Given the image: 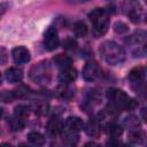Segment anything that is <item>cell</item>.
Here are the masks:
<instances>
[{
	"mask_svg": "<svg viewBox=\"0 0 147 147\" xmlns=\"http://www.w3.org/2000/svg\"><path fill=\"white\" fill-rule=\"evenodd\" d=\"M100 55L110 65H117L125 60V51L122 46L113 40L103 41L99 47Z\"/></svg>",
	"mask_w": 147,
	"mask_h": 147,
	"instance_id": "6da1fadb",
	"label": "cell"
},
{
	"mask_svg": "<svg viewBox=\"0 0 147 147\" xmlns=\"http://www.w3.org/2000/svg\"><path fill=\"white\" fill-rule=\"evenodd\" d=\"M88 17L95 36H102L107 32L109 28V15L106 9L95 8L88 14Z\"/></svg>",
	"mask_w": 147,
	"mask_h": 147,
	"instance_id": "7a4b0ae2",
	"label": "cell"
},
{
	"mask_svg": "<svg viewBox=\"0 0 147 147\" xmlns=\"http://www.w3.org/2000/svg\"><path fill=\"white\" fill-rule=\"evenodd\" d=\"M29 77L32 82L38 84H47L52 77V68L48 61H40L32 65L29 71Z\"/></svg>",
	"mask_w": 147,
	"mask_h": 147,
	"instance_id": "3957f363",
	"label": "cell"
},
{
	"mask_svg": "<svg viewBox=\"0 0 147 147\" xmlns=\"http://www.w3.org/2000/svg\"><path fill=\"white\" fill-rule=\"evenodd\" d=\"M107 98L118 109H131L136 106L134 100H132L124 91L119 88H109L107 91Z\"/></svg>",
	"mask_w": 147,
	"mask_h": 147,
	"instance_id": "277c9868",
	"label": "cell"
},
{
	"mask_svg": "<svg viewBox=\"0 0 147 147\" xmlns=\"http://www.w3.org/2000/svg\"><path fill=\"white\" fill-rule=\"evenodd\" d=\"M101 75L100 65L94 61H88L83 69V78L86 82H94Z\"/></svg>",
	"mask_w": 147,
	"mask_h": 147,
	"instance_id": "5b68a950",
	"label": "cell"
},
{
	"mask_svg": "<svg viewBox=\"0 0 147 147\" xmlns=\"http://www.w3.org/2000/svg\"><path fill=\"white\" fill-rule=\"evenodd\" d=\"M59 34L54 26H49L44 33V45L48 51H54L59 46Z\"/></svg>",
	"mask_w": 147,
	"mask_h": 147,
	"instance_id": "8992f818",
	"label": "cell"
},
{
	"mask_svg": "<svg viewBox=\"0 0 147 147\" xmlns=\"http://www.w3.org/2000/svg\"><path fill=\"white\" fill-rule=\"evenodd\" d=\"M11 56H13V60L18 64H23V63L29 62L30 57H31L30 56V51L24 46H18V47L13 48Z\"/></svg>",
	"mask_w": 147,
	"mask_h": 147,
	"instance_id": "52a82bcc",
	"label": "cell"
},
{
	"mask_svg": "<svg viewBox=\"0 0 147 147\" xmlns=\"http://www.w3.org/2000/svg\"><path fill=\"white\" fill-rule=\"evenodd\" d=\"M146 76V70L144 67H136L129 72V80L131 82L132 86L140 85L144 83Z\"/></svg>",
	"mask_w": 147,
	"mask_h": 147,
	"instance_id": "ba28073f",
	"label": "cell"
},
{
	"mask_svg": "<svg viewBox=\"0 0 147 147\" xmlns=\"http://www.w3.org/2000/svg\"><path fill=\"white\" fill-rule=\"evenodd\" d=\"M76 77H77V71H76V69H74L72 67L61 70L60 75H59V79L61 80L62 84L72 83V82L76 79Z\"/></svg>",
	"mask_w": 147,
	"mask_h": 147,
	"instance_id": "9c48e42d",
	"label": "cell"
},
{
	"mask_svg": "<svg viewBox=\"0 0 147 147\" xmlns=\"http://www.w3.org/2000/svg\"><path fill=\"white\" fill-rule=\"evenodd\" d=\"M5 77L7 79L8 83H11V84H15V83H20L23 78V72L21 69L18 68H9L6 74H5Z\"/></svg>",
	"mask_w": 147,
	"mask_h": 147,
	"instance_id": "30bf717a",
	"label": "cell"
},
{
	"mask_svg": "<svg viewBox=\"0 0 147 147\" xmlns=\"http://www.w3.org/2000/svg\"><path fill=\"white\" fill-rule=\"evenodd\" d=\"M85 124L83 122V119L80 117H77V116H70L65 119V127L70 129V130H74V131H80L82 129H84Z\"/></svg>",
	"mask_w": 147,
	"mask_h": 147,
	"instance_id": "8fae6325",
	"label": "cell"
},
{
	"mask_svg": "<svg viewBox=\"0 0 147 147\" xmlns=\"http://www.w3.org/2000/svg\"><path fill=\"white\" fill-rule=\"evenodd\" d=\"M53 61L56 64V67H59L61 70L70 68L71 64H72V60L68 55H65V54H57V55H55L53 57Z\"/></svg>",
	"mask_w": 147,
	"mask_h": 147,
	"instance_id": "7c38bea8",
	"label": "cell"
},
{
	"mask_svg": "<svg viewBox=\"0 0 147 147\" xmlns=\"http://www.w3.org/2000/svg\"><path fill=\"white\" fill-rule=\"evenodd\" d=\"M62 129H63V127H62V124H61L60 119H57V118L51 119V121L48 122L47 126H46V131H47V133H48L51 137H55V136H57L59 133H61Z\"/></svg>",
	"mask_w": 147,
	"mask_h": 147,
	"instance_id": "4fadbf2b",
	"label": "cell"
},
{
	"mask_svg": "<svg viewBox=\"0 0 147 147\" xmlns=\"http://www.w3.org/2000/svg\"><path fill=\"white\" fill-rule=\"evenodd\" d=\"M85 130L87 132V134L90 137H98L100 134V126H99V122L96 118H91L86 126H85Z\"/></svg>",
	"mask_w": 147,
	"mask_h": 147,
	"instance_id": "5bb4252c",
	"label": "cell"
},
{
	"mask_svg": "<svg viewBox=\"0 0 147 147\" xmlns=\"http://www.w3.org/2000/svg\"><path fill=\"white\" fill-rule=\"evenodd\" d=\"M62 136H63V140L69 144V145H75L77 141H78V132L77 131H74V130H70L68 127L65 129H62Z\"/></svg>",
	"mask_w": 147,
	"mask_h": 147,
	"instance_id": "9a60e30c",
	"label": "cell"
},
{
	"mask_svg": "<svg viewBox=\"0 0 147 147\" xmlns=\"http://www.w3.org/2000/svg\"><path fill=\"white\" fill-rule=\"evenodd\" d=\"M122 131H123L122 127L115 122H110V123H107L105 125V132L107 134H109L110 137H114V138L119 137L122 134Z\"/></svg>",
	"mask_w": 147,
	"mask_h": 147,
	"instance_id": "2e32d148",
	"label": "cell"
},
{
	"mask_svg": "<svg viewBox=\"0 0 147 147\" xmlns=\"http://www.w3.org/2000/svg\"><path fill=\"white\" fill-rule=\"evenodd\" d=\"M26 138L33 146H37V147H40L45 144V137L40 132H36V131L30 132Z\"/></svg>",
	"mask_w": 147,
	"mask_h": 147,
	"instance_id": "e0dca14e",
	"label": "cell"
},
{
	"mask_svg": "<svg viewBox=\"0 0 147 147\" xmlns=\"http://www.w3.org/2000/svg\"><path fill=\"white\" fill-rule=\"evenodd\" d=\"M127 138L133 144H141L144 141V133H142V131H140L138 129H133V130L129 131Z\"/></svg>",
	"mask_w": 147,
	"mask_h": 147,
	"instance_id": "ac0fdd59",
	"label": "cell"
},
{
	"mask_svg": "<svg viewBox=\"0 0 147 147\" xmlns=\"http://www.w3.org/2000/svg\"><path fill=\"white\" fill-rule=\"evenodd\" d=\"M129 41L131 44H136V45H140V44H145L146 41V32L142 30H138L136 31L130 38Z\"/></svg>",
	"mask_w": 147,
	"mask_h": 147,
	"instance_id": "d6986e66",
	"label": "cell"
},
{
	"mask_svg": "<svg viewBox=\"0 0 147 147\" xmlns=\"http://www.w3.org/2000/svg\"><path fill=\"white\" fill-rule=\"evenodd\" d=\"M29 115V108L24 105H18L16 108H15V111H14V117H16L17 119H21L23 122H25L26 117Z\"/></svg>",
	"mask_w": 147,
	"mask_h": 147,
	"instance_id": "ffe728a7",
	"label": "cell"
},
{
	"mask_svg": "<svg viewBox=\"0 0 147 147\" xmlns=\"http://www.w3.org/2000/svg\"><path fill=\"white\" fill-rule=\"evenodd\" d=\"M57 92H59V95L61 98H64V99H69L75 94V90L69 84H62L59 87Z\"/></svg>",
	"mask_w": 147,
	"mask_h": 147,
	"instance_id": "44dd1931",
	"label": "cell"
},
{
	"mask_svg": "<svg viewBox=\"0 0 147 147\" xmlns=\"http://www.w3.org/2000/svg\"><path fill=\"white\" fill-rule=\"evenodd\" d=\"M87 25L84 21H77L74 24V31L78 37H85L87 34Z\"/></svg>",
	"mask_w": 147,
	"mask_h": 147,
	"instance_id": "7402d4cb",
	"label": "cell"
},
{
	"mask_svg": "<svg viewBox=\"0 0 147 147\" xmlns=\"http://www.w3.org/2000/svg\"><path fill=\"white\" fill-rule=\"evenodd\" d=\"M124 125L130 127L131 130L133 129H138L139 125H140V122H139V118L134 115H129L127 117L124 118Z\"/></svg>",
	"mask_w": 147,
	"mask_h": 147,
	"instance_id": "603a6c76",
	"label": "cell"
},
{
	"mask_svg": "<svg viewBox=\"0 0 147 147\" xmlns=\"http://www.w3.org/2000/svg\"><path fill=\"white\" fill-rule=\"evenodd\" d=\"M9 125L11 127V130L14 131H18V130H22L23 126H24V122L21 121V119H17L16 117H13L10 121H9Z\"/></svg>",
	"mask_w": 147,
	"mask_h": 147,
	"instance_id": "cb8c5ba5",
	"label": "cell"
},
{
	"mask_svg": "<svg viewBox=\"0 0 147 147\" xmlns=\"http://www.w3.org/2000/svg\"><path fill=\"white\" fill-rule=\"evenodd\" d=\"M114 30H115L117 33H124V32L127 31V25H126L124 22L118 21V22H116V23L114 24Z\"/></svg>",
	"mask_w": 147,
	"mask_h": 147,
	"instance_id": "d4e9b609",
	"label": "cell"
},
{
	"mask_svg": "<svg viewBox=\"0 0 147 147\" xmlns=\"http://www.w3.org/2000/svg\"><path fill=\"white\" fill-rule=\"evenodd\" d=\"M8 61V52L5 47L0 46V64H6Z\"/></svg>",
	"mask_w": 147,
	"mask_h": 147,
	"instance_id": "484cf974",
	"label": "cell"
},
{
	"mask_svg": "<svg viewBox=\"0 0 147 147\" xmlns=\"http://www.w3.org/2000/svg\"><path fill=\"white\" fill-rule=\"evenodd\" d=\"M76 40H74V39H70V38H68V39H65L64 41H63V47L65 48V49H72V48H75L76 47Z\"/></svg>",
	"mask_w": 147,
	"mask_h": 147,
	"instance_id": "4316f807",
	"label": "cell"
},
{
	"mask_svg": "<svg viewBox=\"0 0 147 147\" xmlns=\"http://www.w3.org/2000/svg\"><path fill=\"white\" fill-rule=\"evenodd\" d=\"M107 144L109 147H119V142L116 138H110V140H108Z\"/></svg>",
	"mask_w": 147,
	"mask_h": 147,
	"instance_id": "83f0119b",
	"label": "cell"
},
{
	"mask_svg": "<svg viewBox=\"0 0 147 147\" xmlns=\"http://www.w3.org/2000/svg\"><path fill=\"white\" fill-rule=\"evenodd\" d=\"M7 8H8V3L7 2H0V18L3 16V14L7 10Z\"/></svg>",
	"mask_w": 147,
	"mask_h": 147,
	"instance_id": "f1b7e54d",
	"label": "cell"
},
{
	"mask_svg": "<svg viewBox=\"0 0 147 147\" xmlns=\"http://www.w3.org/2000/svg\"><path fill=\"white\" fill-rule=\"evenodd\" d=\"M85 147H101V146L98 145V144H95V142H87L85 145Z\"/></svg>",
	"mask_w": 147,
	"mask_h": 147,
	"instance_id": "f546056e",
	"label": "cell"
},
{
	"mask_svg": "<svg viewBox=\"0 0 147 147\" xmlns=\"http://www.w3.org/2000/svg\"><path fill=\"white\" fill-rule=\"evenodd\" d=\"M0 147H13L10 144H6V142H3V144H1L0 145Z\"/></svg>",
	"mask_w": 147,
	"mask_h": 147,
	"instance_id": "4dcf8cb0",
	"label": "cell"
},
{
	"mask_svg": "<svg viewBox=\"0 0 147 147\" xmlns=\"http://www.w3.org/2000/svg\"><path fill=\"white\" fill-rule=\"evenodd\" d=\"M18 147H29V146H28V145H25V144H21Z\"/></svg>",
	"mask_w": 147,
	"mask_h": 147,
	"instance_id": "1f68e13d",
	"label": "cell"
},
{
	"mask_svg": "<svg viewBox=\"0 0 147 147\" xmlns=\"http://www.w3.org/2000/svg\"><path fill=\"white\" fill-rule=\"evenodd\" d=\"M121 147H133V146H131V145H122Z\"/></svg>",
	"mask_w": 147,
	"mask_h": 147,
	"instance_id": "d6a6232c",
	"label": "cell"
},
{
	"mask_svg": "<svg viewBox=\"0 0 147 147\" xmlns=\"http://www.w3.org/2000/svg\"><path fill=\"white\" fill-rule=\"evenodd\" d=\"M2 113H3V110L0 108V117H1V115H2Z\"/></svg>",
	"mask_w": 147,
	"mask_h": 147,
	"instance_id": "836d02e7",
	"label": "cell"
},
{
	"mask_svg": "<svg viewBox=\"0 0 147 147\" xmlns=\"http://www.w3.org/2000/svg\"><path fill=\"white\" fill-rule=\"evenodd\" d=\"M0 84H1V75H0Z\"/></svg>",
	"mask_w": 147,
	"mask_h": 147,
	"instance_id": "e575fe53",
	"label": "cell"
},
{
	"mask_svg": "<svg viewBox=\"0 0 147 147\" xmlns=\"http://www.w3.org/2000/svg\"><path fill=\"white\" fill-rule=\"evenodd\" d=\"M0 133H1V131H0Z\"/></svg>",
	"mask_w": 147,
	"mask_h": 147,
	"instance_id": "d590c367",
	"label": "cell"
}]
</instances>
